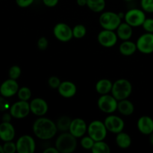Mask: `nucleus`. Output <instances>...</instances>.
<instances>
[{
    "label": "nucleus",
    "instance_id": "nucleus-30",
    "mask_svg": "<svg viewBox=\"0 0 153 153\" xmlns=\"http://www.w3.org/2000/svg\"><path fill=\"white\" fill-rule=\"evenodd\" d=\"M94 143H95V140L92 137H90L89 135L83 136L80 141V144L82 147L83 149H87V150H91Z\"/></svg>",
    "mask_w": 153,
    "mask_h": 153
},
{
    "label": "nucleus",
    "instance_id": "nucleus-5",
    "mask_svg": "<svg viewBox=\"0 0 153 153\" xmlns=\"http://www.w3.org/2000/svg\"><path fill=\"white\" fill-rule=\"evenodd\" d=\"M108 130L104 122L94 120L88 126V134L95 141L104 140L107 136Z\"/></svg>",
    "mask_w": 153,
    "mask_h": 153
},
{
    "label": "nucleus",
    "instance_id": "nucleus-16",
    "mask_svg": "<svg viewBox=\"0 0 153 153\" xmlns=\"http://www.w3.org/2000/svg\"><path fill=\"white\" fill-rule=\"evenodd\" d=\"M19 85L14 79H9L4 81L0 86V94L5 98H9L17 94Z\"/></svg>",
    "mask_w": 153,
    "mask_h": 153
},
{
    "label": "nucleus",
    "instance_id": "nucleus-35",
    "mask_svg": "<svg viewBox=\"0 0 153 153\" xmlns=\"http://www.w3.org/2000/svg\"><path fill=\"white\" fill-rule=\"evenodd\" d=\"M49 46V41L48 39L45 37H41L37 40V47L40 50L44 51L47 49Z\"/></svg>",
    "mask_w": 153,
    "mask_h": 153
},
{
    "label": "nucleus",
    "instance_id": "nucleus-11",
    "mask_svg": "<svg viewBox=\"0 0 153 153\" xmlns=\"http://www.w3.org/2000/svg\"><path fill=\"white\" fill-rule=\"evenodd\" d=\"M137 50L143 54L153 52V33L146 32L138 37L136 42Z\"/></svg>",
    "mask_w": 153,
    "mask_h": 153
},
{
    "label": "nucleus",
    "instance_id": "nucleus-31",
    "mask_svg": "<svg viewBox=\"0 0 153 153\" xmlns=\"http://www.w3.org/2000/svg\"><path fill=\"white\" fill-rule=\"evenodd\" d=\"M8 75L10 79L16 80L17 79H19V76H20L21 75L20 67L17 65L12 66V67L10 68V70H9Z\"/></svg>",
    "mask_w": 153,
    "mask_h": 153
},
{
    "label": "nucleus",
    "instance_id": "nucleus-25",
    "mask_svg": "<svg viewBox=\"0 0 153 153\" xmlns=\"http://www.w3.org/2000/svg\"><path fill=\"white\" fill-rule=\"evenodd\" d=\"M105 0H87L88 8L95 13H100L105 8Z\"/></svg>",
    "mask_w": 153,
    "mask_h": 153
},
{
    "label": "nucleus",
    "instance_id": "nucleus-7",
    "mask_svg": "<svg viewBox=\"0 0 153 153\" xmlns=\"http://www.w3.org/2000/svg\"><path fill=\"white\" fill-rule=\"evenodd\" d=\"M53 34L57 40L64 43L70 41L73 37V28L64 22H59L55 25Z\"/></svg>",
    "mask_w": 153,
    "mask_h": 153
},
{
    "label": "nucleus",
    "instance_id": "nucleus-8",
    "mask_svg": "<svg viewBox=\"0 0 153 153\" xmlns=\"http://www.w3.org/2000/svg\"><path fill=\"white\" fill-rule=\"evenodd\" d=\"M125 22L132 27L140 26L146 19L144 10L137 8H133L128 10L124 15Z\"/></svg>",
    "mask_w": 153,
    "mask_h": 153
},
{
    "label": "nucleus",
    "instance_id": "nucleus-33",
    "mask_svg": "<svg viewBox=\"0 0 153 153\" xmlns=\"http://www.w3.org/2000/svg\"><path fill=\"white\" fill-rule=\"evenodd\" d=\"M61 79L58 76H52L48 80V85L52 89H58L59 85H61Z\"/></svg>",
    "mask_w": 153,
    "mask_h": 153
},
{
    "label": "nucleus",
    "instance_id": "nucleus-10",
    "mask_svg": "<svg viewBox=\"0 0 153 153\" xmlns=\"http://www.w3.org/2000/svg\"><path fill=\"white\" fill-rule=\"evenodd\" d=\"M16 146V152L19 153H33L36 149V143L34 138L28 134L19 137Z\"/></svg>",
    "mask_w": 153,
    "mask_h": 153
},
{
    "label": "nucleus",
    "instance_id": "nucleus-23",
    "mask_svg": "<svg viewBox=\"0 0 153 153\" xmlns=\"http://www.w3.org/2000/svg\"><path fill=\"white\" fill-rule=\"evenodd\" d=\"M119 50L120 52L124 56H130L135 53L136 51L137 50V45L134 42L130 41L129 40H124L120 45Z\"/></svg>",
    "mask_w": 153,
    "mask_h": 153
},
{
    "label": "nucleus",
    "instance_id": "nucleus-4",
    "mask_svg": "<svg viewBox=\"0 0 153 153\" xmlns=\"http://www.w3.org/2000/svg\"><path fill=\"white\" fill-rule=\"evenodd\" d=\"M99 22L103 29L114 31L121 23V16L114 12L105 11L100 16Z\"/></svg>",
    "mask_w": 153,
    "mask_h": 153
},
{
    "label": "nucleus",
    "instance_id": "nucleus-1",
    "mask_svg": "<svg viewBox=\"0 0 153 153\" xmlns=\"http://www.w3.org/2000/svg\"><path fill=\"white\" fill-rule=\"evenodd\" d=\"M33 133L37 138L43 140L53 138L58 131L55 123L46 117L37 118L32 126Z\"/></svg>",
    "mask_w": 153,
    "mask_h": 153
},
{
    "label": "nucleus",
    "instance_id": "nucleus-39",
    "mask_svg": "<svg viewBox=\"0 0 153 153\" xmlns=\"http://www.w3.org/2000/svg\"><path fill=\"white\" fill-rule=\"evenodd\" d=\"M44 5L49 7H53L58 4L59 0H42Z\"/></svg>",
    "mask_w": 153,
    "mask_h": 153
},
{
    "label": "nucleus",
    "instance_id": "nucleus-24",
    "mask_svg": "<svg viewBox=\"0 0 153 153\" xmlns=\"http://www.w3.org/2000/svg\"><path fill=\"white\" fill-rule=\"evenodd\" d=\"M115 141H116L118 147L123 149H128L131 144V138L130 135L123 131H121V132L117 134Z\"/></svg>",
    "mask_w": 153,
    "mask_h": 153
},
{
    "label": "nucleus",
    "instance_id": "nucleus-15",
    "mask_svg": "<svg viewBox=\"0 0 153 153\" xmlns=\"http://www.w3.org/2000/svg\"><path fill=\"white\" fill-rule=\"evenodd\" d=\"M31 112L37 117H43L49 110L47 102L42 98H34L30 102Z\"/></svg>",
    "mask_w": 153,
    "mask_h": 153
},
{
    "label": "nucleus",
    "instance_id": "nucleus-14",
    "mask_svg": "<svg viewBox=\"0 0 153 153\" xmlns=\"http://www.w3.org/2000/svg\"><path fill=\"white\" fill-rule=\"evenodd\" d=\"M88 131V126L86 122L82 118H76L72 120L69 132L71 133L76 138L82 137Z\"/></svg>",
    "mask_w": 153,
    "mask_h": 153
},
{
    "label": "nucleus",
    "instance_id": "nucleus-20",
    "mask_svg": "<svg viewBox=\"0 0 153 153\" xmlns=\"http://www.w3.org/2000/svg\"><path fill=\"white\" fill-rule=\"evenodd\" d=\"M133 34L132 26L128 25L127 22H121L118 28H117V34L118 38L121 40H130Z\"/></svg>",
    "mask_w": 153,
    "mask_h": 153
},
{
    "label": "nucleus",
    "instance_id": "nucleus-12",
    "mask_svg": "<svg viewBox=\"0 0 153 153\" xmlns=\"http://www.w3.org/2000/svg\"><path fill=\"white\" fill-rule=\"evenodd\" d=\"M117 34L112 30L103 29L97 36V40L102 46L105 48H111L115 46L117 42Z\"/></svg>",
    "mask_w": 153,
    "mask_h": 153
},
{
    "label": "nucleus",
    "instance_id": "nucleus-19",
    "mask_svg": "<svg viewBox=\"0 0 153 153\" xmlns=\"http://www.w3.org/2000/svg\"><path fill=\"white\" fill-rule=\"evenodd\" d=\"M15 137V128L10 122L0 124V139L4 142L12 141Z\"/></svg>",
    "mask_w": 153,
    "mask_h": 153
},
{
    "label": "nucleus",
    "instance_id": "nucleus-22",
    "mask_svg": "<svg viewBox=\"0 0 153 153\" xmlns=\"http://www.w3.org/2000/svg\"><path fill=\"white\" fill-rule=\"evenodd\" d=\"M113 83L111 80L107 79H102L99 80L96 84V91L100 95L108 94L111 92Z\"/></svg>",
    "mask_w": 153,
    "mask_h": 153
},
{
    "label": "nucleus",
    "instance_id": "nucleus-27",
    "mask_svg": "<svg viewBox=\"0 0 153 153\" xmlns=\"http://www.w3.org/2000/svg\"><path fill=\"white\" fill-rule=\"evenodd\" d=\"M91 151L93 153H110L111 149L108 144L104 140H100L95 141Z\"/></svg>",
    "mask_w": 153,
    "mask_h": 153
},
{
    "label": "nucleus",
    "instance_id": "nucleus-36",
    "mask_svg": "<svg viewBox=\"0 0 153 153\" xmlns=\"http://www.w3.org/2000/svg\"><path fill=\"white\" fill-rule=\"evenodd\" d=\"M142 26L146 32L153 33V19L152 18L146 19V18Z\"/></svg>",
    "mask_w": 153,
    "mask_h": 153
},
{
    "label": "nucleus",
    "instance_id": "nucleus-43",
    "mask_svg": "<svg viewBox=\"0 0 153 153\" xmlns=\"http://www.w3.org/2000/svg\"><path fill=\"white\" fill-rule=\"evenodd\" d=\"M149 142H150L151 144L153 146V132L152 134H149Z\"/></svg>",
    "mask_w": 153,
    "mask_h": 153
},
{
    "label": "nucleus",
    "instance_id": "nucleus-21",
    "mask_svg": "<svg viewBox=\"0 0 153 153\" xmlns=\"http://www.w3.org/2000/svg\"><path fill=\"white\" fill-rule=\"evenodd\" d=\"M117 111L123 116H130L134 113V106L131 101L127 99L118 101Z\"/></svg>",
    "mask_w": 153,
    "mask_h": 153
},
{
    "label": "nucleus",
    "instance_id": "nucleus-13",
    "mask_svg": "<svg viewBox=\"0 0 153 153\" xmlns=\"http://www.w3.org/2000/svg\"><path fill=\"white\" fill-rule=\"evenodd\" d=\"M104 123L108 131L116 134L123 131L125 127V123L123 120L117 115L108 116L105 119Z\"/></svg>",
    "mask_w": 153,
    "mask_h": 153
},
{
    "label": "nucleus",
    "instance_id": "nucleus-29",
    "mask_svg": "<svg viewBox=\"0 0 153 153\" xmlns=\"http://www.w3.org/2000/svg\"><path fill=\"white\" fill-rule=\"evenodd\" d=\"M18 98L22 101H28L31 97V91L28 87H22L17 92Z\"/></svg>",
    "mask_w": 153,
    "mask_h": 153
},
{
    "label": "nucleus",
    "instance_id": "nucleus-2",
    "mask_svg": "<svg viewBox=\"0 0 153 153\" xmlns=\"http://www.w3.org/2000/svg\"><path fill=\"white\" fill-rule=\"evenodd\" d=\"M77 138L68 131L62 132L55 140V147L61 153H72L77 148Z\"/></svg>",
    "mask_w": 153,
    "mask_h": 153
},
{
    "label": "nucleus",
    "instance_id": "nucleus-6",
    "mask_svg": "<svg viewBox=\"0 0 153 153\" xmlns=\"http://www.w3.org/2000/svg\"><path fill=\"white\" fill-rule=\"evenodd\" d=\"M118 101L111 95L104 94L101 95L97 101L99 109L103 113L112 114L117 110Z\"/></svg>",
    "mask_w": 153,
    "mask_h": 153
},
{
    "label": "nucleus",
    "instance_id": "nucleus-42",
    "mask_svg": "<svg viewBox=\"0 0 153 153\" xmlns=\"http://www.w3.org/2000/svg\"><path fill=\"white\" fill-rule=\"evenodd\" d=\"M78 5L81 6V7H84V6H87V0H76Z\"/></svg>",
    "mask_w": 153,
    "mask_h": 153
},
{
    "label": "nucleus",
    "instance_id": "nucleus-38",
    "mask_svg": "<svg viewBox=\"0 0 153 153\" xmlns=\"http://www.w3.org/2000/svg\"><path fill=\"white\" fill-rule=\"evenodd\" d=\"M34 0H16V3L19 7H27L31 5Z\"/></svg>",
    "mask_w": 153,
    "mask_h": 153
},
{
    "label": "nucleus",
    "instance_id": "nucleus-32",
    "mask_svg": "<svg viewBox=\"0 0 153 153\" xmlns=\"http://www.w3.org/2000/svg\"><path fill=\"white\" fill-rule=\"evenodd\" d=\"M140 5L144 11L153 13V0H141Z\"/></svg>",
    "mask_w": 153,
    "mask_h": 153
},
{
    "label": "nucleus",
    "instance_id": "nucleus-41",
    "mask_svg": "<svg viewBox=\"0 0 153 153\" xmlns=\"http://www.w3.org/2000/svg\"><path fill=\"white\" fill-rule=\"evenodd\" d=\"M11 114L8 113H5L2 117V120L3 122H10V120H11Z\"/></svg>",
    "mask_w": 153,
    "mask_h": 153
},
{
    "label": "nucleus",
    "instance_id": "nucleus-44",
    "mask_svg": "<svg viewBox=\"0 0 153 153\" xmlns=\"http://www.w3.org/2000/svg\"><path fill=\"white\" fill-rule=\"evenodd\" d=\"M0 152L1 153L4 152V150H3V146H1V145H0Z\"/></svg>",
    "mask_w": 153,
    "mask_h": 153
},
{
    "label": "nucleus",
    "instance_id": "nucleus-45",
    "mask_svg": "<svg viewBox=\"0 0 153 153\" xmlns=\"http://www.w3.org/2000/svg\"><path fill=\"white\" fill-rule=\"evenodd\" d=\"M125 1H132V0H125Z\"/></svg>",
    "mask_w": 153,
    "mask_h": 153
},
{
    "label": "nucleus",
    "instance_id": "nucleus-3",
    "mask_svg": "<svg viewBox=\"0 0 153 153\" xmlns=\"http://www.w3.org/2000/svg\"><path fill=\"white\" fill-rule=\"evenodd\" d=\"M132 92V85L126 79H120L113 83L111 94L117 101L126 100Z\"/></svg>",
    "mask_w": 153,
    "mask_h": 153
},
{
    "label": "nucleus",
    "instance_id": "nucleus-40",
    "mask_svg": "<svg viewBox=\"0 0 153 153\" xmlns=\"http://www.w3.org/2000/svg\"><path fill=\"white\" fill-rule=\"evenodd\" d=\"M58 150L57 148L55 147H48L46 149H44L43 153H58Z\"/></svg>",
    "mask_w": 153,
    "mask_h": 153
},
{
    "label": "nucleus",
    "instance_id": "nucleus-37",
    "mask_svg": "<svg viewBox=\"0 0 153 153\" xmlns=\"http://www.w3.org/2000/svg\"><path fill=\"white\" fill-rule=\"evenodd\" d=\"M10 108L9 102L5 100V97H0V111H6Z\"/></svg>",
    "mask_w": 153,
    "mask_h": 153
},
{
    "label": "nucleus",
    "instance_id": "nucleus-17",
    "mask_svg": "<svg viewBox=\"0 0 153 153\" xmlns=\"http://www.w3.org/2000/svg\"><path fill=\"white\" fill-rule=\"evenodd\" d=\"M58 94L64 98L70 99L74 97L77 92L76 85L70 81L61 82L58 88Z\"/></svg>",
    "mask_w": 153,
    "mask_h": 153
},
{
    "label": "nucleus",
    "instance_id": "nucleus-26",
    "mask_svg": "<svg viewBox=\"0 0 153 153\" xmlns=\"http://www.w3.org/2000/svg\"><path fill=\"white\" fill-rule=\"evenodd\" d=\"M72 119L68 116H62L58 120L56 123L57 128L58 130L65 132V131H69L70 124H71Z\"/></svg>",
    "mask_w": 153,
    "mask_h": 153
},
{
    "label": "nucleus",
    "instance_id": "nucleus-9",
    "mask_svg": "<svg viewBox=\"0 0 153 153\" xmlns=\"http://www.w3.org/2000/svg\"><path fill=\"white\" fill-rule=\"evenodd\" d=\"M30 112V105L28 101L19 100L13 103L10 108V113L12 117L16 119H23L29 114Z\"/></svg>",
    "mask_w": 153,
    "mask_h": 153
},
{
    "label": "nucleus",
    "instance_id": "nucleus-18",
    "mask_svg": "<svg viewBox=\"0 0 153 153\" xmlns=\"http://www.w3.org/2000/svg\"><path fill=\"white\" fill-rule=\"evenodd\" d=\"M137 126L139 131L145 135H149L153 132V120L149 116H142L138 119Z\"/></svg>",
    "mask_w": 153,
    "mask_h": 153
},
{
    "label": "nucleus",
    "instance_id": "nucleus-28",
    "mask_svg": "<svg viewBox=\"0 0 153 153\" xmlns=\"http://www.w3.org/2000/svg\"><path fill=\"white\" fill-rule=\"evenodd\" d=\"M87 29L85 28V25H82V24H79V25H75L73 28V37L76 39H81L82 37H85L86 35Z\"/></svg>",
    "mask_w": 153,
    "mask_h": 153
},
{
    "label": "nucleus",
    "instance_id": "nucleus-34",
    "mask_svg": "<svg viewBox=\"0 0 153 153\" xmlns=\"http://www.w3.org/2000/svg\"><path fill=\"white\" fill-rule=\"evenodd\" d=\"M3 150L5 153H14L16 152V143L11 141H7L3 145Z\"/></svg>",
    "mask_w": 153,
    "mask_h": 153
}]
</instances>
